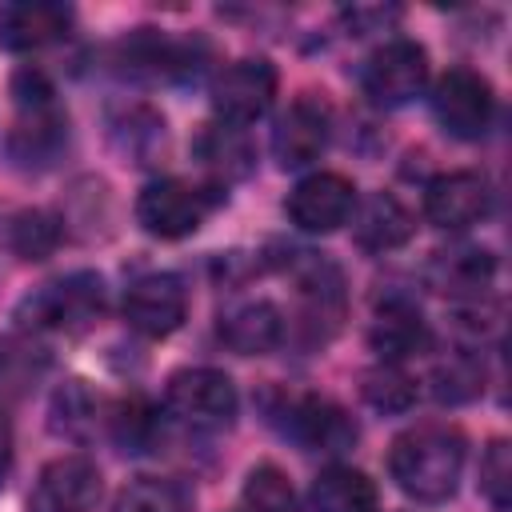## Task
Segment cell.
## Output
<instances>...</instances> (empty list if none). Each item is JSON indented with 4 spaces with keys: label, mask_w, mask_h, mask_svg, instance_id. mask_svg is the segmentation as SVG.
<instances>
[{
    "label": "cell",
    "mask_w": 512,
    "mask_h": 512,
    "mask_svg": "<svg viewBox=\"0 0 512 512\" xmlns=\"http://www.w3.org/2000/svg\"><path fill=\"white\" fill-rule=\"evenodd\" d=\"M388 472L416 504H440L456 492L464 472V436L452 424H416L392 440Z\"/></svg>",
    "instance_id": "obj_1"
},
{
    "label": "cell",
    "mask_w": 512,
    "mask_h": 512,
    "mask_svg": "<svg viewBox=\"0 0 512 512\" xmlns=\"http://www.w3.org/2000/svg\"><path fill=\"white\" fill-rule=\"evenodd\" d=\"M16 96V124L8 136V156L20 168H48L68 144V116L56 104V88L44 72L24 68L12 80Z\"/></svg>",
    "instance_id": "obj_2"
},
{
    "label": "cell",
    "mask_w": 512,
    "mask_h": 512,
    "mask_svg": "<svg viewBox=\"0 0 512 512\" xmlns=\"http://www.w3.org/2000/svg\"><path fill=\"white\" fill-rule=\"evenodd\" d=\"M104 312V280L96 272H68L40 284L20 308L16 320L32 332H84Z\"/></svg>",
    "instance_id": "obj_3"
},
{
    "label": "cell",
    "mask_w": 512,
    "mask_h": 512,
    "mask_svg": "<svg viewBox=\"0 0 512 512\" xmlns=\"http://www.w3.org/2000/svg\"><path fill=\"white\" fill-rule=\"evenodd\" d=\"M116 72L132 80H188L204 68L208 48L200 40H176L156 28H136L116 44Z\"/></svg>",
    "instance_id": "obj_4"
},
{
    "label": "cell",
    "mask_w": 512,
    "mask_h": 512,
    "mask_svg": "<svg viewBox=\"0 0 512 512\" xmlns=\"http://www.w3.org/2000/svg\"><path fill=\"white\" fill-rule=\"evenodd\" d=\"M164 408L200 432L228 428L236 420V384L216 368H180L164 388Z\"/></svg>",
    "instance_id": "obj_5"
},
{
    "label": "cell",
    "mask_w": 512,
    "mask_h": 512,
    "mask_svg": "<svg viewBox=\"0 0 512 512\" xmlns=\"http://www.w3.org/2000/svg\"><path fill=\"white\" fill-rule=\"evenodd\" d=\"M432 116L456 140L488 136V128L496 120L492 84L472 68H448L432 88Z\"/></svg>",
    "instance_id": "obj_6"
},
{
    "label": "cell",
    "mask_w": 512,
    "mask_h": 512,
    "mask_svg": "<svg viewBox=\"0 0 512 512\" xmlns=\"http://www.w3.org/2000/svg\"><path fill=\"white\" fill-rule=\"evenodd\" d=\"M360 84H364V96L380 108H400L408 100H416L428 84V52L416 44V40H388L380 44L364 68H360Z\"/></svg>",
    "instance_id": "obj_7"
},
{
    "label": "cell",
    "mask_w": 512,
    "mask_h": 512,
    "mask_svg": "<svg viewBox=\"0 0 512 512\" xmlns=\"http://www.w3.org/2000/svg\"><path fill=\"white\" fill-rule=\"evenodd\" d=\"M272 420L280 424L284 436H292L308 452H344L356 444V424L352 416L328 400V396H280V408H272Z\"/></svg>",
    "instance_id": "obj_8"
},
{
    "label": "cell",
    "mask_w": 512,
    "mask_h": 512,
    "mask_svg": "<svg viewBox=\"0 0 512 512\" xmlns=\"http://www.w3.org/2000/svg\"><path fill=\"white\" fill-rule=\"evenodd\" d=\"M212 204L216 200L208 188H196L188 180H152L136 200V220L160 240H184L204 224Z\"/></svg>",
    "instance_id": "obj_9"
},
{
    "label": "cell",
    "mask_w": 512,
    "mask_h": 512,
    "mask_svg": "<svg viewBox=\"0 0 512 512\" xmlns=\"http://www.w3.org/2000/svg\"><path fill=\"white\" fill-rule=\"evenodd\" d=\"M276 68L264 60V56H244L236 64H228L216 80H212V108H216V120H228V124H252L260 120L272 100H276Z\"/></svg>",
    "instance_id": "obj_10"
},
{
    "label": "cell",
    "mask_w": 512,
    "mask_h": 512,
    "mask_svg": "<svg viewBox=\"0 0 512 512\" xmlns=\"http://www.w3.org/2000/svg\"><path fill=\"white\" fill-rule=\"evenodd\" d=\"M100 492L104 480L88 456H56L40 468L28 492V512H92L100 504Z\"/></svg>",
    "instance_id": "obj_11"
},
{
    "label": "cell",
    "mask_w": 512,
    "mask_h": 512,
    "mask_svg": "<svg viewBox=\"0 0 512 512\" xmlns=\"http://www.w3.org/2000/svg\"><path fill=\"white\" fill-rule=\"evenodd\" d=\"M284 208L300 232H336L356 208V188L340 172H312L288 192Z\"/></svg>",
    "instance_id": "obj_12"
},
{
    "label": "cell",
    "mask_w": 512,
    "mask_h": 512,
    "mask_svg": "<svg viewBox=\"0 0 512 512\" xmlns=\"http://www.w3.org/2000/svg\"><path fill=\"white\" fill-rule=\"evenodd\" d=\"M188 316V292L172 272H148L124 292V320L144 336H168Z\"/></svg>",
    "instance_id": "obj_13"
},
{
    "label": "cell",
    "mask_w": 512,
    "mask_h": 512,
    "mask_svg": "<svg viewBox=\"0 0 512 512\" xmlns=\"http://www.w3.org/2000/svg\"><path fill=\"white\" fill-rule=\"evenodd\" d=\"M488 208H492V188L480 172H444L424 192L428 220L436 228H448V232L480 224L488 216Z\"/></svg>",
    "instance_id": "obj_14"
},
{
    "label": "cell",
    "mask_w": 512,
    "mask_h": 512,
    "mask_svg": "<svg viewBox=\"0 0 512 512\" xmlns=\"http://www.w3.org/2000/svg\"><path fill=\"white\" fill-rule=\"evenodd\" d=\"M328 136H332L328 108L320 100H312V96H300L276 120L272 152H276L280 168H304V164H312L328 148Z\"/></svg>",
    "instance_id": "obj_15"
},
{
    "label": "cell",
    "mask_w": 512,
    "mask_h": 512,
    "mask_svg": "<svg viewBox=\"0 0 512 512\" xmlns=\"http://www.w3.org/2000/svg\"><path fill=\"white\" fill-rule=\"evenodd\" d=\"M72 28V8L56 0H20L0 8V48L8 52H36Z\"/></svg>",
    "instance_id": "obj_16"
},
{
    "label": "cell",
    "mask_w": 512,
    "mask_h": 512,
    "mask_svg": "<svg viewBox=\"0 0 512 512\" xmlns=\"http://www.w3.org/2000/svg\"><path fill=\"white\" fill-rule=\"evenodd\" d=\"M196 160L216 184H236L252 172V144L240 124L212 120L196 136Z\"/></svg>",
    "instance_id": "obj_17"
},
{
    "label": "cell",
    "mask_w": 512,
    "mask_h": 512,
    "mask_svg": "<svg viewBox=\"0 0 512 512\" xmlns=\"http://www.w3.org/2000/svg\"><path fill=\"white\" fill-rule=\"evenodd\" d=\"M368 340H372V348L380 352L384 364H396V360L416 356V352L428 348V324H424V316H420L416 304H408V300H384L376 308V320L368 328Z\"/></svg>",
    "instance_id": "obj_18"
},
{
    "label": "cell",
    "mask_w": 512,
    "mask_h": 512,
    "mask_svg": "<svg viewBox=\"0 0 512 512\" xmlns=\"http://www.w3.org/2000/svg\"><path fill=\"white\" fill-rule=\"evenodd\" d=\"M220 340L240 356H264L284 340V316L272 300H248L220 320Z\"/></svg>",
    "instance_id": "obj_19"
},
{
    "label": "cell",
    "mask_w": 512,
    "mask_h": 512,
    "mask_svg": "<svg viewBox=\"0 0 512 512\" xmlns=\"http://www.w3.org/2000/svg\"><path fill=\"white\" fill-rule=\"evenodd\" d=\"M108 136L116 144V152L132 164H156V156H164V116L152 112L148 104H128L108 120Z\"/></svg>",
    "instance_id": "obj_20"
},
{
    "label": "cell",
    "mask_w": 512,
    "mask_h": 512,
    "mask_svg": "<svg viewBox=\"0 0 512 512\" xmlns=\"http://www.w3.org/2000/svg\"><path fill=\"white\" fill-rule=\"evenodd\" d=\"M408 236H412V216L392 192L368 196L364 208L356 212V244L368 252H392L408 244Z\"/></svg>",
    "instance_id": "obj_21"
},
{
    "label": "cell",
    "mask_w": 512,
    "mask_h": 512,
    "mask_svg": "<svg viewBox=\"0 0 512 512\" xmlns=\"http://www.w3.org/2000/svg\"><path fill=\"white\" fill-rule=\"evenodd\" d=\"M376 484L348 464H332L312 480V508L316 512H376Z\"/></svg>",
    "instance_id": "obj_22"
},
{
    "label": "cell",
    "mask_w": 512,
    "mask_h": 512,
    "mask_svg": "<svg viewBox=\"0 0 512 512\" xmlns=\"http://www.w3.org/2000/svg\"><path fill=\"white\" fill-rule=\"evenodd\" d=\"M60 236H64L60 232V220L52 212H44V208L16 212L12 216V228H8V244H12V252L20 260H44V256H52L56 244H60Z\"/></svg>",
    "instance_id": "obj_23"
},
{
    "label": "cell",
    "mask_w": 512,
    "mask_h": 512,
    "mask_svg": "<svg viewBox=\"0 0 512 512\" xmlns=\"http://www.w3.org/2000/svg\"><path fill=\"white\" fill-rule=\"evenodd\" d=\"M240 504H244V512H300L296 488L276 464H256L248 472Z\"/></svg>",
    "instance_id": "obj_24"
},
{
    "label": "cell",
    "mask_w": 512,
    "mask_h": 512,
    "mask_svg": "<svg viewBox=\"0 0 512 512\" xmlns=\"http://www.w3.org/2000/svg\"><path fill=\"white\" fill-rule=\"evenodd\" d=\"M112 512H192V496L184 484L176 480H160V476H140L132 480Z\"/></svg>",
    "instance_id": "obj_25"
},
{
    "label": "cell",
    "mask_w": 512,
    "mask_h": 512,
    "mask_svg": "<svg viewBox=\"0 0 512 512\" xmlns=\"http://www.w3.org/2000/svg\"><path fill=\"white\" fill-rule=\"evenodd\" d=\"M364 400L380 412H408L416 404V380L396 364H380L364 372Z\"/></svg>",
    "instance_id": "obj_26"
},
{
    "label": "cell",
    "mask_w": 512,
    "mask_h": 512,
    "mask_svg": "<svg viewBox=\"0 0 512 512\" xmlns=\"http://www.w3.org/2000/svg\"><path fill=\"white\" fill-rule=\"evenodd\" d=\"M436 396L448 400V404H464V400H476L484 392V364L468 352H456L448 356L440 368H436Z\"/></svg>",
    "instance_id": "obj_27"
},
{
    "label": "cell",
    "mask_w": 512,
    "mask_h": 512,
    "mask_svg": "<svg viewBox=\"0 0 512 512\" xmlns=\"http://www.w3.org/2000/svg\"><path fill=\"white\" fill-rule=\"evenodd\" d=\"M48 356L32 340H4L0 344V388L4 392H24L40 372Z\"/></svg>",
    "instance_id": "obj_28"
},
{
    "label": "cell",
    "mask_w": 512,
    "mask_h": 512,
    "mask_svg": "<svg viewBox=\"0 0 512 512\" xmlns=\"http://www.w3.org/2000/svg\"><path fill=\"white\" fill-rule=\"evenodd\" d=\"M480 492L496 512H508L512 504V448L508 440H492L480 460Z\"/></svg>",
    "instance_id": "obj_29"
},
{
    "label": "cell",
    "mask_w": 512,
    "mask_h": 512,
    "mask_svg": "<svg viewBox=\"0 0 512 512\" xmlns=\"http://www.w3.org/2000/svg\"><path fill=\"white\" fill-rule=\"evenodd\" d=\"M112 432H116V444L124 452H144L152 444V432H156V412L144 400H128L112 416Z\"/></svg>",
    "instance_id": "obj_30"
},
{
    "label": "cell",
    "mask_w": 512,
    "mask_h": 512,
    "mask_svg": "<svg viewBox=\"0 0 512 512\" xmlns=\"http://www.w3.org/2000/svg\"><path fill=\"white\" fill-rule=\"evenodd\" d=\"M52 412H56V416H64V420H56V428H64V432H72V436H76L84 424H92V420H96V400L88 396V388H84L80 380H72L68 388H60V392H56Z\"/></svg>",
    "instance_id": "obj_31"
},
{
    "label": "cell",
    "mask_w": 512,
    "mask_h": 512,
    "mask_svg": "<svg viewBox=\"0 0 512 512\" xmlns=\"http://www.w3.org/2000/svg\"><path fill=\"white\" fill-rule=\"evenodd\" d=\"M8 464H12V424H8V416L0 412V476L8 472Z\"/></svg>",
    "instance_id": "obj_32"
}]
</instances>
